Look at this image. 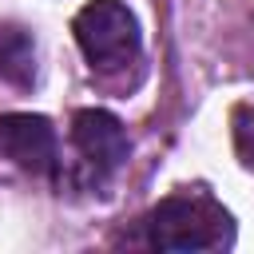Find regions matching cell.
<instances>
[{
  "instance_id": "4",
  "label": "cell",
  "mask_w": 254,
  "mask_h": 254,
  "mask_svg": "<svg viewBox=\"0 0 254 254\" xmlns=\"http://www.w3.org/2000/svg\"><path fill=\"white\" fill-rule=\"evenodd\" d=\"M0 155L28 175H44V179L60 175V143L48 115H32V111L0 115Z\"/></svg>"
},
{
  "instance_id": "5",
  "label": "cell",
  "mask_w": 254,
  "mask_h": 254,
  "mask_svg": "<svg viewBox=\"0 0 254 254\" xmlns=\"http://www.w3.org/2000/svg\"><path fill=\"white\" fill-rule=\"evenodd\" d=\"M0 75L12 87L36 83V40L20 24H0Z\"/></svg>"
},
{
  "instance_id": "1",
  "label": "cell",
  "mask_w": 254,
  "mask_h": 254,
  "mask_svg": "<svg viewBox=\"0 0 254 254\" xmlns=\"http://www.w3.org/2000/svg\"><path fill=\"white\" fill-rule=\"evenodd\" d=\"M143 234L155 250H218L230 246L234 222L206 194H171L143 218Z\"/></svg>"
},
{
  "instance_id": "6",
  "label": "cell",
  "mask_w": 254,
  "mask_h": 254,
  "mask_svg": "<svg viewBox=\"0 0 254 254\" xmlns=\"http://www.w3.org/2000/svg\"><path fill=\"white\" fill-rule=\"evenodd\" d=\"M230 131H234L238 163H242L246 171H254V107H250V103L234 107V115H230Z\"/></svg>"
},
{
  "instance_id": "2",
  "label": "cell",
  "mask_w": 254,
  "mask_h": 254,
  "mask_svg": "<svg viewBox=\"0 0 254 254\" xmlns=\"http://www.w3.org/2000/svg\"><path fill=\"white\" fill-rule=\"evenodd\" d=\"M75 44L87 56L91 67H123L131 60H139L143 36H139V20L123 0H91L75 12L71 20Z\"/></svg>"
},
{
  "instance_id": "3",
  "label": "cell",
  "mask_w": 254,
  "mask_h": 254,
  "mask_svg": "<svg viewBox=\"0 0 254 254\" xmlns=\"http://www.w3.org/2000/svg\"><path fill=\"white\" fill-rule=\"evenodd\" d=\"M71 143L83 159V171L95 187H103L123 163H127V151H131V139L123 131V123L103 111V107H83L71 115Z\"/></svg>"
}]
</instances>
